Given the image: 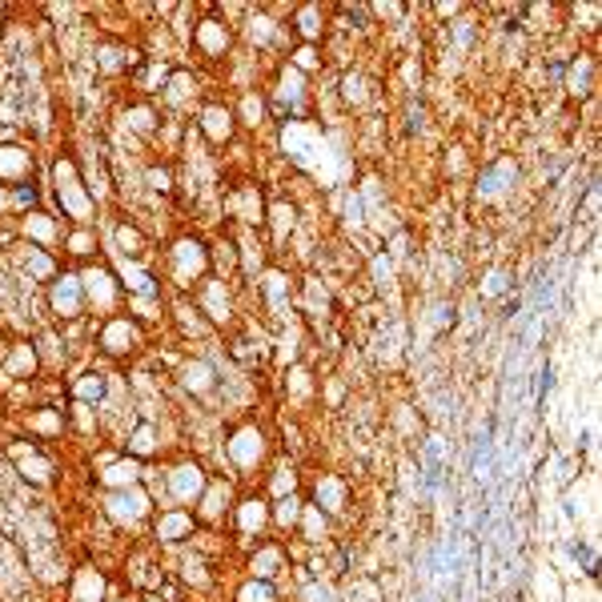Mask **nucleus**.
Instances as JSON below:
<instances>
[{"label": "nucleus", "mask_w": 602, "mask_h": 602, "mask_svg": "<svg viewBox=\"0 0 602 602\" xmlns=\"http://www.w3.org/2000/svg\"><path fill=\"white\" fill-rule=\"evenodd\" d=\"M514 173H518L514 161H498L494 169H486L482 181H478V197H486V201H490V197H502L506 185H514Z\"/></svg>", "instance_id": "obj_4"}, {"label": "nucleus", "mask_w": 602, "mask_h": 602, "mask_svg": "<svg viewBox=\"0 0 602 602\" xmlns=\"http://www.w3.org/2000/svg\"><path fill=\"white\" fill-rule=\"evenodd\" d=\"M37 426H41V430H56V417H52V414H41V417H37Z\"/></svg>", "instance_id": "obj_43"}, {"label": "nucleus", "mask_w": 602, "mask_h": 602, "mask_svg": "<svg viewBox=\"0 0 602 602\" xmlns=\"http://www.w3.org/2000/svg\"><path fill=\"white\" fill-rule=\"evenodd\" d=\"M498 293H506V273L502 269H490L486 285H482V298H498Z\"/></svg>", "instance_id": "obj_24"}, {"label": "nucleus", "mask_w": 602, "mask_h": 602, "mask_svg": "<svg viewBox=\"0 0 602 602\" xmlns=\"http://www.w3.org/2000/svg\"><path fill=\"white\" fill-rule=\"evenodd\" d=\"M265 526V506L257 502V498H249V502H241V530L245 534H253Z\"/></svg>", "instance_id": "obj_16"}, {"label": "nucleus", "mask_w": 602, "mask_h": 602, "mask_svg": "<svg viewBox=\"0 0 602 602\" xmlns=\"http://www.w3.org/2000/svg\"><path fill=\"white\" fill-rule=\"evenodd\" d=\"M205 305H209V313H213L217 322H221V318L229 313V301L221 298V285H217V281H213V285L205 289Z\"/></svg>", "instance_id": "obj_20"}, {"label": "nucleus", "mask_w": 602, "mask_h": 602, "mask_svg": "<svg viewBox=\"0 0 602 602\" xmlns=\"http://www.w3.org/2000/svg\"><path fill=\"white\" fill-rule=\"evenodd\" d=\"M318 502H322L325 510H342L346 506V486H342L338 478H322V482H318Z\"/></svg>", "instance_id": "obj_14"}, {"label": "nucleus", "mask_w": 602, "mask_h": 602, "mask_svg": "<svg viewBox=\"0 0 602 602\" xmlns=\"http://www.w3.org/2000/svg\"><path fill=\"white\" fill-rule=\"evenodd\" d=\"M570 93H586V85H590V56H579V65L570 69Z\"/></svg>", "instance_id": "obj_19"}, {"label": "nucleus", "mask_w": 602, "mask_h": 602, "mask_svg": "<svg viewBox=\"0 0 602 602\" xmlns=\"http://www.w3.org/2000/svg\"><path fill=\"white\" fill-rule=\"evenodd\" d=\"M241 602H273V594H269V586H245Z\"/></svg>", "instance_id": "obj_30"}, {"label": "nucleus", "mask_w": 602, "mask_h": 602, "mask_svg": "<svg viewBox=\"0 0 602 602\" xmlns=\"http://www.w3.org/2000/svg\"><path fill=\"white\" fill-rule=\"evenodd\" d=\"M129 125H133V129H149V125H153V113H149V109H133V113H129Z\"/></svg>", "instance_id": "obj_34"}, {"label": "nucleus", "mask_w": 602, "mask_h": 602, "mask_svg": "<svg viewBox=\"0 0 602 602\" xmlns=\"http://www.w3.org/2000/svg\"><path fill=\"white\" fill-rule=\"evenodd\" d=\"M105 482H116V486H121V482H137V466H133V462H116L113 470L105 474Z\"/></svg>", "instance_id": "obj_23"}, {"label": "nucleus", "mask_w": 602, "mask_h": 602, "mask_svg": "<svg viewBox=\"0 0 602 602\" xmlns=\"http://www.w3.org/2000/svg\"><path fill=\"white\" fill-rule=\"evenodd\" d=\"M56 193H61L65 209H69L76 221H93V201L85 197V189H81V181H76V169H72L69 161L56 165Z\"/></svg>", "instance_id": "obj_1"}, {"label": "nucleus", "mask_w": 602, "mask_h": 602, "mask_svg": "<svg viewBox=\"0 0 602 602\" xmlns=\"http://www.w3.org/2000/svg\"><path fill=\"white\" fill-rule=\"evenodd\" d=\"M346 101H353V105L366 101V81L362 76H346Z\"/></svg>", "instance_id": "obj_25"}, {"label": "nucleus", "mask_w": 602, "mask_h": 602, "mask_svg": "<svg viewBox=\"0 0 602 602\" xmlns=\"http://www.w3.org/2000/svg\"><path fill=\"white\" fill-rule=\"evenodd\" d=\"M4 205H8V197H4V189H0V209H4Z\"/></svg>", "instance_id": "obj_45"}, {"label": "nucleus", "mask_w": 602, "mask_h": 602, "mask_svg": "<svg viewBox=\"0 0 602 602\" xmlns=\"http://www.w3.org/2000/svg\"><path fill=\"white\" fill-rule=\"evenodd\" d=\"M189 85H193V81H189L185 72H181V76H173V81H169V101H185Z\"/></svg>", "instance_id": "obj_27"}, {"label": "nucleus", "mask_w": 602, "mask_h": 602, "mask_svg": "<svg viewBox=\"0 0 602 602\" xmlns=\"http://www.w3.org/2000/svg\"><path fill=\"white\" fill-rule=\"evenodd\" d=\"M201 486H205V478H201L197 466H181V470L173 474V494H177L181 502H193V498L201 494Z\"/></svg>", "instance_id": "obj_9"}, {"label": "nucleus", "mask_w": 602, "mask_h": 602, "mask_svg": "<svg viewBox=\"0 0 602 602\" xmlns=\"http://www.w3.org/2000/svg\"><path fill=\"white\" fill-rule=\"evenodd\" d=\"M24 233L28 237H37V241H52V221H48L45 213H28V221H24Z\"/></svg>", "instance_id": "obj_17"}, {"label": "nucleus", "mask_w": 602, "mask_h": 602, "mask_svg": "<svg viewBox=\"0 0 602 602\" xmlns=\"http://www.w3.org/2000/svg\"><path fill=\"white\" fill-rule=\"evenodd\" d=\"M81 281L76 278H61L56 281V289H52V305H56V313L61 318H76L81 313Z\"/></svg>", "instance_id": "obj_5"}, {"label": "nucleus", "mask_w": 602, "mask_h": 602, "mask_svg": "<svg viewBox=\"0 0 602 602\" xmlns=\"http://www.w3.org/2000/svg\"><path fill=\"white\" fill-rule=\"evenodd\" d=\"M28 366H32V353H28V349H21V353L12 357V370H28Z\"/></svg>", "instance_id": "obj_41"}, {"label": "nucleus", "mask_w": 602, "mask_h": 602, "mask_svg": "<svg viewBox=\"0 0 602 602\" xmlns=\"http://www.w3.org/2000/svg\"><path fill=\"white\" fill-rule=\"evenodd\" d=\"M193 390H209V370L205 366H189V377H185Z\"/></svg>", "instance_id": "obj_29"}, {"label": "nucleus", "mask_w": 602, "mask_h": 602, "mask_svg": "<svg viewBox=\"0 0 602 602\" xmlns=\"http://www.w3.org/2000/svg\"><path fill=\"white\" fill-rule=\"evenodd\" d=\"M24 474L41 482V478H45V474H48V470H45V462H41V458H24Z\"/></svg>", "instance_id": "obj_36"}, {"label": "nucleus", "mask_w": 602, "mask_h": 602, "mask_svg": "<svg viewBox=\"0 0 602 602\" xmlns=\"http://www.w3.org/2000/svg\"><path fill=\"white\" fill-rule=\"evenodd\" d=\"M298 21H301L298 28L305 32V37H318V32H322V24H318V21H322V8H301Z\"/></svg>", "instance_id": "obj_22"}, {"label": "nucleus", "mask_w": 602, "mask_h": 602, "mask_svg": "<svg viewBox=\"0 0 602 602\" xmlns=\"http://www.w3.org/2000/svg\"><path fill=\"white\" fill-rule=\"evenodd\" d=\"M322 534H325V518H322V506L305 510V538H309V542H318Z\"/></svg>", "instance_id": "obj_21"}, {"label": "nucleus", "mask_w": 602, "mask_h": 602, "mask_svg": "<svg viewBox=\"0 0 602 602\" xmlns=\"http://www.w3.org/2000/svg\"><path fill=\"white\" fill-rule=\"evenodd\" d=\"M76 394L81 397H101V377H85V382L76 386Z\"/></svg>", "instance_id": "obj_33"}, {"label": "nucleus", "mask_w": 602, "mask_h": 602, "mask_svg": "<svg viewBox=\"0 0 602 602\" xmlns=\"http://www.w3.org/2000/svg\"><path fill=\"white\" fill-rule=\"evenodd\" d=\"M133 342H137V329H133L129 322H113L109 329H105V346L113 349V353H121V349H129Z\"/></svg>", "instance_id": "obj_13"}, {"label": "nucleus", "mask_w": 602, "mask_h": 602, "mask_svg": "<svg viewBox=\"0 0 602 602\" xmlns=\"http://www.w3.org/2000/svg\"><path fill=\"white\" fill-rule=\"evenodd\" d=\"M24 169H28V153L17 145H4L0 149V177H21Z\"/></svg>", "instance_id": "obj_12"}, {"label": "nucleus", "mask_w": 602, "mask_h": 602, "mask_svg": "<svg viewBox=\"0 0 602 602\" xmlns=\"http://www.w3.org/2000/svg\"><path fill=\"white\" fill-rule=\"evenodd\" d=\"M101 590H105L101 574H96V570H81V579H76V594H72V599H76V602H96V599H101Z\"/></svg>", "instance_id": "obj_15"}, {"label": "nucleus", "mask_w": 602, "mask_h": 602, "mask_svg": "<svg viewBox=\"0 0 602 602\" xmlns=\"http://www.w3.org/2000/svg\"><path fill=\"white\" fill-rule=\"evenodd\" d=\"M149 181H153L157 189H169V177H165V173H149Z\"/></svg>", "instance_id": "obj_44"}, {"label": "nucleus", "mask_w": 602, "mask_h": 602, "mask_svg": "<svg viewBox=\"0 0 602 602\" xmlns=\"http://www.w3.org/2000/svg\"><path fill=\"white\" fill-rule=\"evenodd\" d=\"M281 85H285V93H289V96H298V93H301V89H298V85H301V72H298V69H285Z\"/></svg>", "instance_id": "obj_32"}, {"label": "nucleus", "mask_w": 602, "mask_h": 602, "mask_svg": "<svg viewBox=\"0 0 602 602\" xmlns=\"http://www.w3.org/2000/svg\"><path fill=\"white\" fill-rule=\"evenodd\" d=\"M249 32H253V37H261V41H265V37H269V21H265V17H257V21H253V28H249Z\"/></svg>", "instance_id": "obj_42"}, {"label": "nucleus", "mask_w": 602, "mask_h": 602, "mask_svg": "<svg viewBox=\"0 0 602 602\" xmlns=\"http://www.w3.org/2000/svg\"><path fill=\"white\" fill-rule=\"evenodd\" d=\"M81 289H85V293L101 305V309H109V305H113V298H116V285H113V278H109L105 269H89V273L81 278Z\"/></svg>", "instance_id": "obj_7"}, {"label": "nucleus", "mask_w": 602, "mask_h": 602, "mask_svg": "<svg viewBox=\"0 0 602 602\" xmlns=\"http://www.w3.org/2000/svg\"><path fill=\"white\" fill-rule=\"evenodd\" d=\"M298 506H301L298 498H281V506H278V518H281V522H285V526H289V522H298Z\"/></svg>", "instance_id": "obj_28"}, {"label": "nucleus", "mask_w": 602, "mask_h": 602, "mask_svg": "<svg viewBox=\"0 0 602 602\" xmlns=\"http://www.w3.org/2000/svg\"><path fill=\"white\" fill-rule=\"evenodd\" d=\"M285 149L298 157V161H313V153H325V141L318 129H309V125H289L285 129Z\"/></svg>", "instance_id": "obj_2"}, {"label": "nucleus", "mask_w": 602, "mask_h": 602, "mask_svg": "<svg viewBox=\"0 0 602 602\" xmlns=\"http://www.w3.org/2000/svg\"><path fill=\"white\" fill-rule=\"evenodd\" d=\"M197 45L205 48L209 56L225 52V45H229V28H225L221 21H201L197 24Z\"/></svg>", "instance_id": "obj_8"}, {"label": "nucleus", "mask_w": 602, "mask_h": 602, "mask_svg": "<svg viewBox=\"0 0 602 602\" xmlns=\"http://www.w3.org/2000/svg\"><path fill=\"white\" fill-rule=\"evenodd\" d=\"M109 506H113V514L121 518V522H125V518H129V522H137L149 502H145V494H141V490H125V494H116Z\"/></svg>", "instance_id": "obj_10"}, {"label": "nucleus", "mask_w": 602, "mask_h": 602, "mask_svg": "<svg viewBox=\"0 0 602 602\" xmlns=\"http://www.w3.org/2000/svg\"><path fill=\"white\" fill-rule=\"evenodd\" d=\"M189 526H193V522H189L185 514H165L161 526H157V534H161V538H181Z\"/></svg>", "instance_id": "obj_18"}, {"label": "nucleus", "mask_w": 602, "mask_h": 602, "mask_svg": "<svg viewBox=\"0 0 602 602\" xmlns=\"http://www.w3.org/2000/svg\"><path fill=\"white\" fill-rule=\"evenodd\" d=\"M133 450H141V454H145V450H153V434H149V430H137V438H133Z\"/></svg>", "instance_id": "obj_39"}, {"label": "nucleus", "mask_w": 602, "mask_h": 602, "mask_svg": "<svg viewBox=\"0 0 602 602\" xmlns=\"http://www.w3.org/2000/svg\"><path fill=\"white\" fill-rule=\"evenodd\" d=\"M69 245H72V253H89V249H93V237H89V233H76Z\"/></svg>", "instance_id": "obj_37"}, {"label": "nucleus", "mask_w": 602, "mask_h": 602, "mask_svg": "<svg viewBox=\"0 0 602 602\" xmlns=\"http://www.w3.org/2000/svg\"><path fill=\"white\" fill-rule=\"evenodd\" d=\"M273 217H278V229L281 233L293 225V209H289V205H273Z\"/></svg>", "instance_id": "obj_35"}, {"label": "nucleus", "mask_w": 602, "mask_h": 602, "mask_svg": "<svg viewBox=\"0 0 602 602\" xmlns=\"http://www.w3.org/2000/svg\"><path fill=\"white\" fill-rule=\"evenodd\" d=\"M201 121H205V133L213 141H225L233 133V113H229V109H217V105H213V109H205Z\"/></svg>", "instance_id": "obj_11"}, {"label": "nucleus", "mask_w": 602, "mask_h": 602, "mask_svg": "<svg viewBox=\"0 0 602 602\" xmlns=\"http://www.w3.org/2000/svg\"><path fill=\"white\" fill-rule=\"evenodd\" d=\"M245 116H253L249 125H257V121H261V101H253V96H249V101H245Z\"/></svg>", "instance_id": "obj_40"}, {"label": "nucleus", "mask_w": 602, "mask_h": 602, "mask_svg": "<svg viewBox=\"0 0 602 602\" xmlns=\"http://www.w3.org/2000/svg\"><path fill=\"white\" fill-rule=\"evenodd\" d=\"M125 281H129L133 289H141V293H149V289H153V285H149V278L141 273L137 265H129V261H125Z\"/></svg>", "instance_id": "obj_26"}, {"label": "nucleus", "mask_w": 602, "mask_h": 602, "mask_svg": "<svg viewBox=\"0 0 602 602\" xmlns=\"http://www.w3.org/2000/svg\"><path fill=\"white\" fill-rule=\"evenodd\" d=\"M313 65H318V52H313V48L305 45V48L298 52V69H313Z\"/></svg>", "instance_id": "obj_38"}, {"label": "nucleus", "mask_w": 602, "mask_h": 602, "mask_svg": "<svg viewBox=\"0 0 602 602\" xmlns=\"http://www.w3.org/2000/svg\"><path fill=\"white\" fill-rule=\"evenodd\" d=\"M173 257H177V281H181V285H189V281L205 269V249H201L197 241H177Z\"/></svg>", "instance_id": "obj_3"}, {"label": "nucleus", "mask_w": 602, "mask_h": 602, "mask_svg": "<svg viewBox=\"0 0 602 602\" xmlns=\"http://www.w3.org/2000/svg\"><path fill=\"white\" fill-rule=\"evenodd\" d=\"M116 241L125 245V253H137V249H141V233L137 229H121V233H116Z\"/></svg>", "instance_id": "obj_31"}, {"label": "nucleus", "mask_w": 602, "mask_h": 602, "mask_svg": "<svg viewBox=\"0 0 602 602\" xmlns=\"http://www.w3.org/2000/svg\"><path fill=\"white\" fill-rule=\"evenodd\" d=\"M261 450H265V438H261L257 430H241V434L229 442V454H233L237 466H253L257 458H261Z\"/></svg>", "instance_id": "obj_6"}]
</instances>
